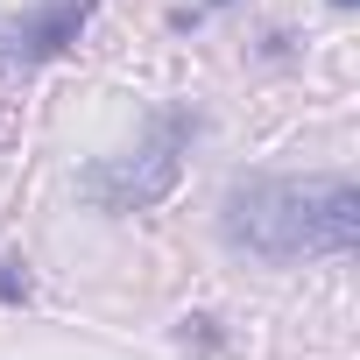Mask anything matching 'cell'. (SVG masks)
<instances>
[{
	"instance_id": "cell-1",
	"label": "cell",
	"mask_w": 360,
	"mask_h": 360,
	"mask_svg": "<svg viewBox=\"0 0 360 360\" xmlns=\"http://www.w3.org/2000/svg\"><path fill=\"white\" fill-rule=\"evenodd\" d=\"M219 233L255 262L346 255L360 233V191L346 176H248L219 205Z\"/></svg>"
},
{
	"instance_id": "cell-2",
	"label": "cell",
	"mask_w": 360,
	"mask_h": 360,
	"mask_svg": "<svg viewBox=\"0 0 360 360\" xmlns=\"http://www.w3.org/2000/svg\"><path fill=\"white\" fill-rule=\"evenodd\" d=\"M198 134V113H155L148 141L127 148V155H106L85 169V198L99 212H148L176 191V176H184V148Z\"/></svg>"
},
{
	"instance_id": "cell-3",
	"label": "cell",
	"mask_w": 360,
	"mask_h": 360,
	"mask_svg": "<svg viewBox=\"0 0 360 360\" xmlns=\"http://www.w3.org/2000/svg\"><path fill=\"white\" fill-rule=\"evenodd\" d=\"M92 8H99V0H50V8H36V15H22V22H0V57L36 64V57L71 50L78 29L92 22Z\"/></svg>"
},
{
	"instance_id": "cell-4",
	"label": "cell",
	"mask_w": 360,
	"mask_h": 360,
	"mask_svg": "<svg viewBox=\"0 0 360 360\" xmlns=\"http://www.w3.org/2000/svg\"><path fill=\"white\" fill-rule=\"evenodd\" d=\"M22 297H29V276L15 262H0V304H22Z\"/></svg>"
},
{
	"instance_id": "cell-5",
	"label": "cell",
	"mask_w": 360,
	"mask_h": 360,
	"mask_svg": "<svg viewBox=\"0 0 360 360\" xmlns=\"http://www.w3.org/2000/svg\"><path fill=\"white\" fill-rule=\"evenodd\" d=\"M332 8H353V0H332Z\"/></svg>"
}]
</instances>
